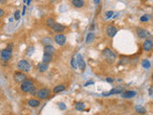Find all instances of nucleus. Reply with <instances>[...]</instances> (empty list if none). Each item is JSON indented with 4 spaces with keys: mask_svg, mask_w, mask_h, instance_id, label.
I'll list each match as a JSON object with an SVG mask.
<instances>
[{
    "mask_svg": "<svg viewBox=\"0 0 153 115\" xmlns=\"http://www.w3.org/2000/svg\"><path fill=\"white\" fill-rule=\"evenodd\" d=\"M101 55H103V59L109 63H113L114 61H115V60H116V55H115V53H114L111 49H109V48L103 49V52H101Z\"/></svg>",
    "mask_w": 153,
    "mask_h": 115,
    "instance_id": "obj_1",
    "label": "nucleus"
},
{
    "mask_svg": "<svg viewBox=\"0 0 153 115\" xmlns=\"http://www.w3.org/2000/svg\"><path fill=\"white\" fill-rule=\"evenodd\" d=\"M34 87V82L32 80H28L26 79L23 83H21L20 84V90L24 93H30L31 90Z\"/></svg>",
    "mask_w": 153,
    "mask_h": 115,
    "instance_id": "obj_2",
    "label": "nucleus"
},
{
    "mask_svg": "<svg viewBox=\"0 0 153 115\" xmlns=\"http://www.w3.org/2000/svg\"><path fill=\"white\" fill-rule=\"evenodd\" d=\"M31 64L28 60H19L18 63H17V68H18L20 71H23V72H29L31 70Z\"/></svg>",
    "mask_w": 153,
    "mask_h": 115,
    "instance_id": "obj_3",
    "label": "nucleus"
},
{
    "mask_svg": "<svg viewBox=\"0 0 153 115\" xmlns=\"http://www.w3.org/2000/svg\"><path fill=\"white\" fill-rule=\"evenodd\" d=\"M12 56H13V49H12V45H10V47L6 48V49L1 51V59L4 61H8L11 60Z\"/></svg>",
    "mask_w": 153,
    "mask_h": 115,
    "instance_id": "obj_4",
    "label": "nucleus"
},
{
    "mask_svg": "<svg viewBox=\"0 0 153 115\" xmlns=\"http://www.w3.org/2000/svg\"><path fill=\"white\" fill-rule=\"evenodd\" d=\"M136 33H137V36L140 39H147L148 37H151L150 33L147 31V30H145V29H142V28H137L136 30Z\"/></svg>",
    "mask_w": 153,
    "mask_h": 115,
    "instance_id": "obj_5",
    "label": "nucleus"
},
{
    "mask_svg": "<svg viewBox=\"0 0 153 115\" xmlns=\"http://www.w3.org/2000/svg\"><path fill=\"white\" fill-rule=\"evenodd\" d=\"M50 94H51V91L49 88H41L40 90H38L37 96L39 100H45L46 98H48V97L50 96Z\"/></svg>",
    "mask_w": 153,
    "mask_h": 115,
    "instance_id": "obj_6",
    "label": "nucleus"
},
{
    "mask_svg": "<svg viewBox=\"0 0 153 115\" xmlns=\"http://www.w3.org/2000/svg\"><path fill=\"white\" fill-rule=\"evenodd\" d=\"M26 79H27L26 74L23 73V71H21V72H16V73L13 74V81L16 82V83L21 84Z\"/></svg>",
    "mask_w": 153,
    "mask_h": 115,
    "instance_id": "obj_7",
    "label": "nucleus"
},
{
    "mask_svg": "<svg viewBox=\"0 0 153 115\" xmlns=\"http://www.w3.org/2000/svg\"><path fill=\"white\" fill-rule=\"evenodd\" d=\"M54 39H55V43L58 44L59 46H63L66 42V37L64 36V35L61 34V33H58V35H55Z\"/></svg>",
    "mask_w": 153,
    "mask_h": 115,
    "instance_id": "obj_8",
    "label": "nucleus"
},
{
    "mask_svg": "<svg viewBox=\"0 0 153 115\" xmlns=\"http://www.w3.org/2000/svg\"><path fill=\"white\" fill-rule=\"evenodd\" d=\"M117 33H118V30L113 25H108V26L106 27V35L109 37H114L117 35Z\"/></svg>",
    "mask_w": 153,
    "mask_h": 115,
    "instance_id": "obj_9",
    "label": "nucleus"
},
{
    "mask_svg": "<svg viewBox=\"0 0 153 115\" xmlns=\"http://www.w3.org/2000/svg\"><path fill=\"white\" fill-rule=\"evenodd\" d=\"M76 60H78V67H79V69L81 71L85 70V67H86V64H85L84 60L82 59V56L80 54H76Z\"/></svg>",
    "mask_w": 153,
    "mask_h": 115,
    "instance_id": "obj_10",
    "label": "nucleus"
},
{
    "mask_svg": "<svg viewBox=\"0 0 153 115\" xmlns=\"http://www.w3.org/2000/svg\"><path fill=\"white\" fill-rule=\"evenodd\" d=\"M153 48V41L151 39H145L144 44H142V49L146 51V52H149L151 51Z\"/></svg>",
    "mask_w": 153,
    "mask_h": 115,
    "instance_id": "obj_11",
    "label": "nucleus"
},
{
    "mask_svg": "<svg viewBox=\"0 0 153 115\" xmlns=\"http://www.w3.org/2000/svg\"><path fill=\"white\" fill-rule=\"evenodd\" d=\"M52 30H53L54 32H55V33H61V32H63L64 30H65V27L63 26V25H61V24L59 23H57V22H55L54 23V25L52 27Z\"/></svg>",
    "mask_w": 153,
    "mask_h": 115,
    "instance_id": "obj_12",
    "label": "nucleus"
},
{
    "mask_svg": "<svg viewBox=\"0 0 153 115\" xmlns=\"http://www.w3.org/2000/svg\"><path fill=\"white\" fill-rule=\"evenodd\" d=\"M137 92L133 91V90H128V91H123L121 93V96L123 98H133L136 96Z\"/></svg>",
    "mask_w": 153,
    "mask_h": 115,
    "instance_id": "obj_13",
    "label": "nucleus"
},
{
    "mask_svg": "<svg viewBox=\"0 0 153 115\" xmlns=\"http://www.w3.org/2000/svg\"><path fill=\"white\" fill-rule=\"evenodd\" d=\"M124 91V88H121V87H118V88H114L112 89L110 92H107V93H103V96L104 97H107L109 95H112V94H121V92Z\"/></svg>",
    "mask_w": 153,
    "mask_h": 115,
    "instance_id": "obj_14",
    "label": "nucleus"
},
{
    "mask_svg": "<svg viewBox=\"0 0 153 115\" xmlns=\"http://www.w3.org/2000/svg\"><path fill=\"white\" fill-rule=\"evenodd\" d=\"M28 105L32 107H37L40 106V100L38 99H31L28 101Z\"/></svg>",
    "mask_w": 153,
    "mask_h": 115,
    "instance_id": "obj_15",
    "label": "nucleus"
},
{
    "mask_svg": "<svg viewBox=\"0 0 153 115\" xmlns=\"http://www.w3.org/2000/svg\"><path fill=\"white\" fill-rule=\"evenodd\" d=\"M48 68H49V65H48V63H41L38 64V66H37V69H38V71L39 72H41V73H43V72H46V71L48 70Z\"/></svg>",
    "mask_w": 153,
    "mask_h": 115,
    "instance_id": "obj_16",
    "label": "nucleus"
},
{
    "mask_svg": "<svg viewBox=\"0 0 153 115\" xmlns=\"http://www.w3.org/2000/svg\"><path fill=\"white\" fill-rule=\"evenodd\" d=\"M72 4L76 8H81L84 5V1L83 0H72Z\"/></svg>",
    "mask_w": 153,
    "mask_h": 115,
    "instance_id": "obj_17",
    "label": "nucleus"
},
{
    "mask_svg": "<svg viewBox=\"0 0 153 115\" xmlns=\"http://www.w3.org/2000/svg\"><path fill=\"white\" fill-rule=\"evenodd\" d=\"M52 60H53V55H52V54H47V53H44V55H43V59H42L43 63H49L50 61H52Z\"/></svg>",
    "mask_w": 153,
    "mask_h": 115,
    "instance_id": "obj_18",
    "label": "nucleus"
},
{
    "mask_svg": "<svg viewBox=\"0 0 153 115\" xmlns=\"http://www.w3.org/2000/svg\"><path fill=\"white\" fill-rule=\"evenodd\" d=\"M55 47L52 46V45H45L44 46V53H47V54H52L53 55L55 53Z\"/></svg>",
    "mask_w": 153,
    "mask_h": 115,
    "instance_id": "obj_19",
    "label": "nucleus"
},
{
    "mask_svg": "<svg viewBox=\"0 0 153 115\" xmlns=\"http://www.w3.org/2000/svg\"><path fill=\"white\" fill-rule=\"evenodd\" d=\"M94 39H95V34H94L93 32H90L89 34L86 36V39H85V41H86L87 44H89V43H91V42L94 41Z\"/></svg>",
    "mask_w": 153,
    "mask_h": 115,
    "instance_id": "obj_20",
    "label": "nucleus"
},
{
    "mask_svg": "<svg viewBox=\"0 0 153 115\" xmlns=\"http://www.w3.org/2000/svg\"><path fill=\"white\" fill-rule=\"evenodd\" d=\"M75 107H76V109L78 110V111H83V110L85 109V105L83 104V103H76V106H75Z\"/></svg>",
    "mask_w": 153,
    "mask_h": 115,
    "instance_id": "obj_21",
    "label": "nucleus"
},
{
    "mask_svg": "<svg viewBox=\"0 0 153 115\" xmlns=\"http://www.w3.org/2000/svg\"><path fill=\"white\" fill-rule=\"evenodd\" d=\"M64 89H65V86L62 85V84H59V85H57L55 88L53 89V92L54 93H59V92L63 91Z\"/></svg>",
    "mask_w": 153,
    "mask_h": 115,
    "instance_id": "obj_22",
    "label": "nucleus"
},
{
    "mask_svg": "<svg viewBox=\"0 0 153 115\" xmlns=\"http://www.w3.org/2000/svg\"><path fill=\"white\" fill-rule=\"evenodd\" d=\"M135 110H136V112L140 113V114H145L146 112V109L144 107H142V106H137V107H135Z\"/></svg>",
    "mask_w": 153,
    "mask_h": 115,
    "instance_id": "obj_23",
    "label": "nucleus"
},
{
    "mask_svg": "<svg viewBox=\"0 0 153 115\" xmlns=\"http://www.w3.org/2000/svg\"><path fill=\"white\" fill-rule=\"evenodd\" d=\"M53 42V39H50V37H43L42 39H41V43H42L43 45H50L51 43Z\"/></svg>",
    "mask_w": 153,
    "mask_h": 115,
    "instance_id": "obj_24",
    "label": "nucleus"
},
{
    "mask_svg": "<svg viewBox=\"0 0 153 115\" xmlns=\"http://www.w3.org/2000/svg\"><path fill=\"white\" fill-rule=\"evenodd\" d=\"M71 63V66L74 68V69H76V68H78V60H76V55L71 59V63Z\"/></svg>",
    "mask_w": 153,
    "mask_h": 115,
    "instance_id": "obj_25",
    "label": "nucleus"
},
{
    "mask_svg": "<svg viewBox=\"0 0 153 115\" xmlns=\"http://www.w3.org/2000/svg\"><path fill=\"white\" fill-rule=\"evenodd\" d=\"M142 67L144 68H145V69H148V68L150 67V63H149V60H144L142 61Z\"/></svg>",
    "mask_w": 153,
    "mask_h": 115,
    "instance_id": "obj_26",
    "label": "nucleus"
},
{
    "mask_svg": "<svg viewBox=\"0 0 153 115\" xmlns=\"http://www.w3.org/2000/svg\"><path fill=\"white\" fill-rule=\"evenodd\" d=\"M150 18H151V16H149V15H145V16H142V17H141L140 20L142 21V22H147Z\"/></svg>",
    "mask_w": 153,
    "mask_h": 115,
    "instance_id": "obj_27",
    "label": "nucleus"
},
{
    "mask_svg": "<svg viewBox=\"0 0 153 115\" xmlns=\"http://www.w3.org/2000/svg\"><path fill=\"white\" fill-rule=\"evenodd\" d=\"M54 23H55V20H54L53 18H49V19L47 20V22H46V24H47V26H48V27H50V28H51L52 26H53Z\"/></svg>",
    "mask_w": 153,
    "mask_h": 115,
    "instance_id": "obj_28",
    "label": "nucleus"
},
{
    "mask_svg": "<svg viewBox=\"0 0 153 115\" xmlns=\"http://www.w3.org/2000/svg\"><path fill=\"white\" fill-rule=\"evenodd\" d=\"M20 18V12L19 11H16V13H14V19L16 20H18Z\"/></svg>",
    "mask_w": 153,
    "mask_h": 115,
    "instance_id": "obj_29",
    "label": "nucleus"
},
{
    "mask_svg": "<svg viewBox=\"0 0 153 115\" xmlns=\"http://www.w3.org/2000/svg\"><path fill=\"white\" fill-rule=\"evenodd\" d=\"M113 13H114L113 11H109V12H107V13H106V15H105V16H106V18H107V19L110 18L111 16H113Z\"/></svg>",
    "mask_w": 153,
    "mask_h": 115,
    "instance_id": "obj_30",
    "label": "nucleus"
},
{
    "mask_svg": "<svg viewBox=\"0 0 153 115\" xmlns=\"http://www.w3.org/2000/svg\"><path fill=\"white\" fill-rule=\"evenodd\" d=\"M37 92H38V90H37V89L35 88V87H34V88H33L32 90H31V92H30V93H31L32 95H35V96H37Z\"/></svg>",
    "mask_w": 153,
    "mask_h": 115,
    "instance_id": "obj_31",
    "label": "nucleus"
},
{
    "mask_svg": "<svg viewBox=\"0 0 153 115\" xmlns=\"http://www.w3.org/2000/svg\"><path fill=\"white\" fill-rule=\"evenodd\" d=\"M58 107H59L60 109H62V110H65L66 109V106L64 105L63 103H59V104H58Z\"/></svg>",
    "mask_w": 153,
    "mask_h": 115,
    "instance_id": "obj_32",
    "label": "nucleus"
},
{
    "mask_svg": "<svg viewBox=\"0 0 153 115\" xmlns=\"http://www.w3.org/2000/svg\"><path fill=\"white\" fill-rule=\"evenodd\" d=\"M148 94L150 97H153V85H151L149 87V90H148Z\"/></svg>",
    "mask_w": 153,
    "mask_h": 115,
    "instance_id": "obj_33",
    "label": "nucleus"
},
{
    "mask_svg": "<svg viewBox=\"0 0 153 115\" xmlns=\"http://www.w3.org/2000/svg\"><path fill=\"white\" fill-rule=\"evenodd\" d=\"M106 82L109 83V84H112V83L114 82V80L112 78H106Z\"/></svg>",
    "mask_w": 153,
    "mask_h": 115,
    "instance_id": "obj_34",
    "label": "nucleus"
},
{
    "mask_svg": "<svg viewBox=\"0 0 153 115\" xmlns=\"http://www.w3.org/2000/svg\"><path fill=\"white\" fill-rule=\"evenodd\" d=\"M94 84V82H93V81H89V82H87L86 84H84V86H88L89 84Z\"/></svg>",
    "mask_w": 153,
    "mask_h": 115,
    "instance_id": "obj_35",
    "label": "nucleus"
},
{
    "mask_svg": "<svg viewBox=\"0 0 153 115\" xmlns=\"http://www.w3.org/2000/svg\"><path fill=\"white\" fill-rule=\"evenodd\" d=\"M4 10H3V9H1L0 8V17H2L3 16H4Z\"/></svg>",
    "mask_w": 153,
    "mask_h": 115,
    "instance_id": "obj_36",
    "label": "nucleus"
},
{
    "mask_svg": "<svg viewBox=\"0 0 153 115\" xmlns=\"http://www.w3.org/2000/svg\"><path fill=\"white\" fill-rule=\"evenodd\" d=\"M100 0H94V2H95L96 5H98L99 3H100Z\"/></svg>",
    "mask_w": 153,
    "mask_h": 115,
    "instance_id": "obj_37",
    "label": "nucleus"
},
{
    "mask_svg": "<svg viewBox=\"0 0 153 115\" xmlns=\"http://www.w3.org/2000/svg\"><path fill=\"white\" fill-rule=\"evenodd\" d=\"M6 0H0V4H5Z\"/></svg>",
    "mask_w": 153,
    "mask_h": 115,
    "instance_id": "obj_38",
    "label": "nucleus"
},
{
    "mask_svg": "<svg viewBox=\"0 0 153 115\" xmlns=\"http://www.w3.org/2000/svg\"><path fill=\"white\" fill-rule=\"evenodd\" d=\"M151 81L153 82V73H152V75H151Z\"/></svg>",
    "mask_w": 153,
    "mask_h": 115,
    "instance_id": "obj_39",
    "label": "nucleus"
}]
</instances>
